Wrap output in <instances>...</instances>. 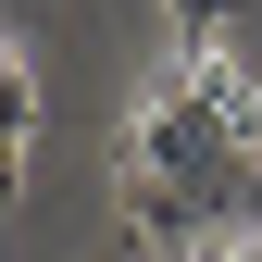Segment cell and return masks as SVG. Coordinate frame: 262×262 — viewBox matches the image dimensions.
Wrapping results in <instances>:
<instances>
[{
	"instance_id": "6da1fadb",
	"label": "cell",
	"mask_w": 262,
	"mask_h": 262,
	"mask_svg": "<svg viewBox=\"0 0 262 262\" xmlns=\"http://www.w3.org/2000/svg\"><path fill=\"white\" fill-rule=\"evenodd\" d=\"M113 187H125V237L200 262L225 225L250 212V138H237L187 75H162L150 113L125 125V150H113Z\"/></svg>"
},
{
	"instance_id": "7a4b0ae2",
	"label": "cell",
	"mask_w": 262,
	"mask_h": 262,
	"mask_svg": "<svg viewBox=\"0 0 262 262\" xmlns=\"http://www.w3.org/2000/svg\"><path fill=\"white\" fill-rule=\"evenodd\" d=\"M175 75H187V88H200V100H212V113H225V125H237V138H250V150H262V88L237 75V50H187V62H175Z\"/></svg>"
},
{
	"instance_id": "3957f363",
	"label": "cell",
	"mask_w": 262,
	"mask_h": 262,
	"mask_svg": "<svg viewBox=\"0 0 262 262\" xmlns=\"http://www.w3.org/2000/svg\"><path fill=\"white\" fill-rule=\"evenodd\" d=\"M162 13H175V38H187V50H225V25H237V0H162Z\"/></svg>"
},
{
	"instance_id": "277c9868",
	"label": "cell",
	"mask_w": 262,
	"mask_h": 262,
	"mask_svg": "<svg viewBox=\"0 0 262 262\" xmlns=\"http://www.w3.org/2000/svg\"><path fill=\"white\" fill-rule=\"evenodd\" d=\"M25 150H38V62L13 50V162H25Z\"/></svg>"
}]
</instances>
